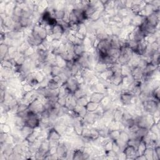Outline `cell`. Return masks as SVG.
I'll use <instances>...</instances> for the list:
<instances>
[{
    "label": "cell",
    "instance_id": "cell-22",
    "mask_svg": "<svg viewBox=\"0 0 160 160\" xmlns=\"http://www.w3.org/2000/svg\"><path fill=\"white\" fill-rule=\"evenodd\" d=\"M52 68H53V66L52 65V64H50V63L46 62L45 65H44V66L43 68L42 71L46 76H50V75H51V74H52Z\"/></svg>",
    "mask_w": 160,
    "mask_h": 160
},
{
    "label": "cell",
    "instance_id": "cell-28",
    "mask_svg": "<svg viewBox=\"0 0 160 160\" xmlns=\"http://www.w3.org/2000/svg\"><path fill=\"white\" fill-rule=\"evenodd\" d=\"M13 153H15V154L19 155H23L24 151L21 143H17L13 145Z\"/></svg>",
    "mask_w": 160,
    "mask_h": 160
},
{
    "label": "cell",
    "instance_id": "cell-45",
    "mask_svg": "<svg viewBox=\"0 0 160 160\" xmlns=\"http://www.w3.org/2000/svg\"><path fill=\"white\" fill-rule=\"evenodd\" d=\"M112 148H113V141L111 140L108 141L103 146V148L105 153L112 150Z\"/></svg>",
    "mask_w": 160,
    "mask_h": 160
},
{
    "label": "cell",
    "instance_id": "cell-24",
    "mask_svg": "<svg viewBox=\"0 0 160 160\" xmlns=\"http://www.w3.org/2000/svg\"><path fill=\"white\" fill-rule=\"evenodd\" d=\"M120 130H112L110 131L109 133V137L108 138H110V140L111 141H116L120 138Z\"/></svg>",
    "mask_w": 160,
    "mask_h": 160
},
{
    "label": "cell",
    "instance_id": "cell-48",
    "mask_svg": "<svg viewBox=\"0 0 160 160\" xmlns=\"http://www.w3.org/2000/svg\"><path fill=\"white\" fill-rule=\"evenodd\" d=\"M112 150L114 151L116 154L121 152L120 146H118V143L116 141H113V148H112Z\"/></svg>",
    "mask_w": 160,
    "mask_h": 160
},
{
    "label": "cell",
    "instance_id": "cell-19",
    "mask_svg": "<svg viewBox=\"0 0 160 160\" xmlns=\"http://www.w3.org/2000/svg\"><path fill=\"white\" fill-rule=\"evenodd\" d=\"M66 11L65 10H56L54 9L53 11V14L54 18L56 19L58 21H62L63 19L64 15H65Z\"/></svg>",
    "mask_w": 160,
    "mask_h": 160
},
{
    "label": "cell",
    "instance_id": "cell-38",
    "mask_svg": "<svg viewBox=\"0 0 160 160\" xmlns=\"http://www.w3.org/2000/svg\"><path fill=\"white\" fill-rule=\"evenodd\" d=\"M81 34H82L83 35L86 36L88 31H87V27L86 25L84 23H80L78 25V31Z\"/></svg>",
    "mask_w": 160,
    "mask_h": 160
},
{
    "label": "cell",
    "instance_id": "cell-34",
    "mask_svg": "<svg viewBox=\"0 0 160 160\" xmlns=\"http://www.w3.org/2000/svg\"><path fill=\"white\" fill-rule=\"evenodd\" d=\"M12 127L8 123L1 125V133H5L6 134H10L11 132Z\"/></svg>",
    "mask_w": 160,
    "mask_h": 160
},
{
    "label": "cell",
    "instance_id": "cell-7",
    "mask_svg": "<svg viewBox=\"0 0 160 160\" xmlns=\"http://www.w3.org/2000/svg\"><path fill=\"white\" fill-rule=\"evenodd\" d=\"M133 35L134 40L137 41V42H140L141 41L144 40L145 38V35L143 32L139 28V27H135L133 31Z\"/></svg>",
    "mask_w": 160,
    "mask_h": 160
},
{
    "label": "cell",
    "instance_id": "cell-46",
    "mask_svg": "<svg viewBox=\"0 0 160 160\" xmlns=\"http://www.w3.org/2000/svg\"><path fill=\"white\" fill-rule=\"evenodd\" d=\"M91 127H84L82 135H81V137L91 138Z\"/></svg>",
    "mask_w": 160,
    "mask_h": 160
},
{
    "label": "cell",
    "instance_id": "cell-18",
    "mask_svg": "<svg viewBox=\"0 0 160 160\" xmlns=\"http://www.w3.org/2000/svg\"><path fill=\"white\" fill-rule=\"evenodd\" d=\"M121 54V50L119 48H110L108 51V55L114 58L117 59L120 57Z\"/></svg>",
    "mask_w": 160,
    "mask_h": 160
},
{
    "label": "cell",
    "instance_id": "cell-14",
    "mask_svg": "<svg viewBox=\"0 0 160 160\" xmlns=\"http://www.w3.org/2000/svg\"><path fill=\"white\" fill-rule=\"evenodd\" d=\"M33 131V128L25 125L21 128V130H20V134H21V136L24 139H26L30 134L32 133Z\"/></svg>",
    "mask_w": 160,
    "mask_h": 160
},
{
    "label": "cell",
    "instance_id": "cell-23",
    "mask_svg": "<svg viewBox=\"0 0 160 160\" xmlns=\"http://www.w3.org/2000/svg\"><path fill=\"white\" fill-rule=\"evenodd\" d=\"M142 140V138H139V137H137L135 138H132V139H130L129 141L127 143V145L129 146H132L133 147L136 148L137 149L138 145L140 143L141 141Z\"/></svg>",
    "mask_w": 160,
    "mask_h": 160
},
{
    "label": "cell",
    "instance_id": "cell-4",
    "mask_svg": "<svg viewBox=\"0 0 160 160\" xmlns=\"http://www.w3.org/2000/svg\"><path fill=\"white\" fill-rule=\"evenodd\" d=\"M123 152L126 155L127 159H135L137 157V149L132 146L127 145V147L125 148Z\"/></svg>",
    "mask_w": 160,
    "mask_h": 160
},
{
    "label": "cell",
    "instance_id": "cell-42",
    "mask_svg": "<svg viewBox=\"0 0 160 160\" xmlns=\"http://www.w3.org/2000/svg\"><path fill=\"white\" fill-rule=\"evenodd\" d=\"M22 84V88L21 90L24 92V93H27V92H29L35 89V88L32 86L29 83H21Z\"/></svg>",
    "mask_w": 160,
    "mask_h": 160
},
{
    "label": "cell",
    "instance_id": "cell-25",
    "mask_svg": "<svg viewBox=\"0 0 160 160\" xmlns=\"http://www.w3.org/2000/svg\"><path fill=\"white\" fill-rule=\"evenodd\" d=\"M146 148H147V146H146V143L143 141L141 140L137 148V156L143 155Z\"/></svg>",
    "mask_w": 160,
    "mask_h": 160
},
{
    "label": "cell",
    "instance_id": "cell-9",
    "mask_svg": "<svg viewBox=\"0 0 160 160\" xmlns=\"http://www.w3.org/2000/svg\"><path fill=\"white\" fill-rule=\"evenodd\" d=\"M146 20L149 25L155 27H156L159 24V18L155 15V13L146 17Z\"/></svg>",
    "mask_w": 160,
    "mask_h": 160
},
{
    "label": "cell",
    "instance_id": "cell-35",
    "mask_svg": "<svg viewBox=\"0 0 160 160\" xmlns=\"http://www.w3.org/2000/svg\"><path fill=\"white\" fill-rule=\"evenodd\" d=\"M148 131H149V130H148V129L139 127L138 131L136 132V135H137V137L142 138L143 137H144L145 136H146L148 134Z\"/></svg>",
    "mask_w": 160,
    "mask_h": 160
},
{
    "label": "cell",
    "instance_id": "cell-51",
    "mask_svg": "<svg viewBox=\"0 0 160 160\" xmlns=\"http://www.w3.org/2000/svg\"><path fill=\"white\" fill-rule=\"evenodd\" d=\"M50 147H57L60 145V140H55V139H50L48 140Z\"/></svg>",
    "mask_w": 160,
    "mask_h": 160
},
{
    "label": "cell",
    "instance_id": "cell-36",
    "mask_svg": "<svg viewBox=\"0 0 160 160\" xmlns=\"http://www.w3.org/2000/svg\"><path fill=\"white\" fill-rule=\"evenodd\" d=\"M153 149L151 148H146L143 155L146 159L147 160H153Z\"/></svg>",
    "mask_w": 160,
    "mask_h": 160
},
{
    "label": "cell",
    "instance_id": "cell-20",
    "mask_svg": "<svg viewBox=\"0 0 160 160\" xmlns=\"http://www.w3.org/2000/svg\"><path fill=\"white\" fill-rule=\"evenodd\" d=\"M100 104L94 103V102L89 101L87 105L86 106V109L89 113H94V112L97 110V108L99 107Z\"/></svg>",
    "mask_w": 160,
    "mask_h": 160
},
{
    "label": "cell",
    "instance_id": "cell-2",
    "mask_svg": "<svg viewBox=\"0 0 160 160\" xmlns=\"http://www.w3.org/2000/svg\"><path fill=\"white\" fill-rule=\"evenodd\" d=\"M28 110L33 113L39 114L45 110L43 104L39 98L31 102L28 106Z\"/></svg>",
    "mask_w": 160,
    "mask_h": 160
},
{
    "label": "cell",
    "instance_id": "cell-33",
    "mask_svg": "<svg viewBox=\"0 0 160 160\" xmlns=\"http://www.w3.org/2000/svg\"><path fill=\"white\" fill-rule=\"evenodd\" d=\"M119 139L121 140L122 141H123L126 143H127L128 141L130 139V137H129L128 133L127 131H120V138Z\"/></svg>",
    "mask_w": 160,
    "mask_h": 160
},
{
    "label": "cell",
    "instance_id": "cell-11",
    "mask_svg": "<svg viewBox=\"0 0 160 160\" xmlns=\"http://www.w3.org/2000/svg\"><path fill=\"white\" fill-rule=\"evenodd\" d=\"M108 68H109V66L108 64L99 62V63H96V65L94 66V72L96 73V76H98L97 74H99V76H100V74L104 72V71Z\"/></svg>",
    "mask_w": 160,
    "mask_h": 160
},
{
    "label": "cell",
    "instance_id": "cell-37",
    "mask_svg": "<svg viewBox=\"0 0 160 160\" xmlns=\"http://www.w3.org/2000/svg\"><path fill=\"white\" fill-rule=\"evenodd\" d=\"M62 71H63V69L61 68H60L59 66H58L56 65L53 66L51 76H52V77L56 76H59L60 74L62 73Z\"/></svg>",
    "mask_w": 160,
    "mask_h": 160
},
{
    "label": "cell",
    "instance_id": "cell-47",
    "mask_svg": "<svg viewBox=\"0 0 160 160\" xmlns=\"http://www.w3.org/2000/svg\"><path fill=\"white\" fill-rule=\"evenodd\" d=\"M66 98L67 97H59L58 100V104L61 106H66Z\"/></svg>",
    "mask_w": 160,
    "mask_h": 160
},
{
    "label": "cell",
    "instance_id": "cell-13",
    "mask_svg": "<svg viewBox=\"0 0 160 160\" xmlns=\"http://www.w3.org/2000/svg\"><path fill=\"white\" fill-rule=\"evenodd\" d=\"M50 148V147L48 140V139H45V140H43L42 141V144H41L39 148L38 149V151L45 156L48 152Z\"/></svg>",
    "mask_w": 160,
    "mask_h": 160
},
{
    "label": "cell",
    "instance_id": "cell-6",
    "mask_svg": "<svg viewBox=\"0 0 160 160\" xmlns=\"http://www.w3.org/2000/svg\"><path fill=\"white\" fill-rule=\"evenodd\" d=\"M134 95H133L131 93H130V92L128 91L124 92V93H122L120 94V100H121L123 106H127V105L131 104V98Z\"/></svg>",
    "mask_w": 160,
    "mask_h": 160
},
{
    "label": "cell",
    "instance_id": "cell-53",
    "mask_svg": "<svg viewBox=\"0 0 160 160\" xmlns=\"http://www.w3.org/2000/svg\"><path fill=\"white\" fill-rule=\"evenodd\" d=\"M8 135V134L5 133H1V135H0V142H1V143H3L5 142Z\"/></svg>",
    "mask_w": 160,
    "mask_h": 160
},
{
    "label": "cell",
    "instance_id": "cell-50",
    "mask_svg": "<svg viewBox=\"0 0 160 160\" xmlns=\"http://www.w3.org/2000/svg\"><path fill=\"white\" fill-rule=\"evenodd\" d=\"M88 113V111L86 110V109L85 107H83L81 108V110H80V111L78 113V117H80L81 119H83L85 116H86Z\"/></svg>",
    "mask_w": 160,
    "mask_h": 160
},
{
    "label": "cell",
    "instance_id": "cell-30",
    "mask_svg": "<svg viewBox=\"0 0 160 160\" xmlns=\"http://www.w3.org/2000/svg\"><path fill=\"white\" fill-rule=\"evenodd\" d=\"M46 76L43 73L42 71H36L35 74V78L39 83H42L45 80Z\"/></svg>",
    "mask_w": 160,
    "mask_h": 160
},
{
    "label": "cell",
    "instance_id": "cell-44",
    "mask_svg": "<svg viewBox=\"0 0 160 160\" xmlns=\"http://www.w3.org/2000/svg\"><path fill=\"white\" fill-rule=\"evenodd\" d=\"M100 137L99 135V131L96 128L94 127L91 128V139H97Z\"/></svg>",
    "mask_w": 160,
    "mask_h": 160
},
{
    "label": "cell",
    "instance_id": "cell-40",
    "mask_svg": "<svg viewBox=\"0 0 160 160\" xmlns=\"http://www.w3.org/2000/svg\"><path fill=\"white\" fill-rule=\"evenodd\" d=\"M159 123H157V124L154 123L149 129V131L152 132L153 133H154L156 135L158 136V137L159 136Z\"/></svg>",
    "mask_w": 160,
    "mask_h": 160
},
{
    "label": "cell",
    "instance_id": "cell-31",
    "mask_svg": "<svg viewBox=\"0 0 160 160\" xmlns=\"http://www.w3.org/2000/svg\"><path fill=\"white\" fill-rule=\"evenodd\" d=\"M66 126L64 124H54V128L61 135H63L64 134V131H65Z\"/></svg>",
    "mask_w": 160,
    "mask_h": 160
},
{
    "label": "cell",
    "instance_id": "cell-8",
    "mask_svg": "<svg viewBox=\"0 0 160 160\" xmlns=\"http://www.w3.org/2000/svg\"><path fill=\"white\" fill-rule=\"evenodd\" d=\"M125 111L124 106L119 107L113 111V120L114 121H121Z\"/></svg>",
    "mask_w": 160,
    "mask_h": 160
},
{
    "label": "cell",
    "instance_id": "cell-1",
    "mask_svg": "<svg viewBox=\"0 0 160 160\" xmlns=\"http://www.w3.org/2000/svg\"><path fill=\"white\" fill-rule=\"evenodd\" d=\"M159 102L156 101L153 99L145 101L142 103L144 111L147 113L150 114H153L155 111L159 110Z\"/></svg>",
    "mask_w": 160,
    "mask_h": 160
},
{
    "label": "cell",
    "instance_id": "cell-15",
    "mask_svg": "<svg viewBox=\"0 0 160 160\" xmlns=\"http://www.w3.org/2000/svg\"><path fill=\"white\" fill-rule=\"evenodd\" d=\"M133 68L129 64H123L121 65V74L123 77L131 75Z\"/></svg>",
    "mask_w": 160,
    "mask_h": 160
},
{
    "label": "cell",
    "instance_id": "cell-21",
    "mask_svg": "<svg viewBox=\"0 0 160 160\" xmlns=\"http://www.w3.org/2000/svg\"><path fill=\"white\" fill-rule=\"evenodd\" d=\"M9 46L6 45L4 43H1L0 45V55H1V60L4 59V58L8 54Z\"/></svg>",
    "mask_w": 160,
    "mask_h": 160
},
{
    "label": "cell",
    "instance_id": "cell-17",
    "mask_svg": "<svg viewBox=\"0 0 160 160\" xmlns=\"http://www.w3.org/2000/svg\"><path fill=\"white\" fill-rule=\"evenodd\" d=\"M114 73L113 72V71L112 70L111 68H108L104 72L102 73L101 74H100V77H101L103 79L105 80H109L110 81L113 76H114Z\"/></svg>",
    "mask_w": 160,
    "mask_h": 160
},
{
    "label": "cell",
    "instance_id": "cell-32",
    "mask_svg": "<svg viewBox=\"0 0 160 160\" xmlns=\"http://www.w3.org/2000/svg\"><path fill=\"white\" fill-rule=\"evenodd\" d=\"M29 47L30 45H29V43L26 42V39L25 42L23 43H22L21 45L18 48V52L21 54H24L27 50V49L29 48Z\"/></svg>",
    "mask_w": 160,
    "mask_h": 160
},
{
    "label": "cell",
    "instance_id": "cell-26",
    "mask_svg": "<svg viewBox=\"0 0 160 160\" xmlns=\"http://www.w3.org/2000/svg\"><path fill=\"white\" fill-rule=\"evenodd\" d=\"M53 34H63L64 32V29L63 26L59 23H57L56 25L52 27Z\"/></svg>",
    "mask_w": 160,
    "mask_h": 160
},
{
    "label": "cell",
    "instance_id": "cell-3",
    "mask_svg": "<svg viewBox=\"0 0 160 160\" xmlns=\"http://www.w3.org/2000/svg\"><path fill=\"white\" fill-rule=\"evenodd\" d=\"M64 84L72 94H73L79 88L80 86L79 83H78L74 76H71L70 78Z\"/></svg>",
    "mask_w": 160,
    "mask_h": 160
},
{
    "label": "cell",
    "instance_id": "cell-12",
    "mask_svg": "<svg viewBox=\"0 0 160 160\" xmlns=\"http://www.w3.org/2000/svg\"><path fill=\"white\" fill-rule=\"evenodd\" d=\"M146 18L139 15H135L131 19V25L135 27L140 26L145 21Z\"/></svg>",
    "mask_w": 160,
    "mask_h": 160
},
{
    "label": "cell",
    "instance_id": "cell-5",
    "mask_svg": "<svg viewBox=\"0 0 160 160\" xmlns=\"http://www.w3.org/2000/svg\"><path fill=\"white\" fill-rule=\"evenodd\" d=\"M105 94L99 93V92H93L91 93L89 96H88V99L90 101L94 102L98 104H100L101 101L103 100V98L105 97Z\"/></svg>",
    "mask_w": 160,
    "mask_h": 160
},
{
    "label": "cell",
    "instance_id": "cell-27",
    "mask_svg": "<svg viewBox=\"0 0 160 160\" xmlns=\"http://www.w3.org/2000/svg\"><path fill=\"white\" fill-rule=\"evenodd\" d=\"M98 131H99L100 137L103 138H106L109 137V133H110V130H109L108 127H105L103 128L98 130Z\"/></svg>",
    "mask_w": 160,
    "mask_h": 160
},
{
    "label": "cell",
    "instance_id": "cell-43",
    "mask_svg": "<svg viewBox=\"0 0 160 160\" xmlns=\"http://www.w3.org/2000/svg\"><path fill=\"white\" fill-rule=\"evenodd\" d=\"M35 52H36V48L30 46L29 48L27 49V50L23 54L26 58H30L34 53H35Z\"/></svg>",
    "mask_w": 160,
    "mask_h": 160
},
{
    "label": "cell",
    "instance_id": "cell-41",
    "mask_svg": "<svg viewBox=\"0 0 160 160\" xmlns=\"http://www.w3.org/2000/svg\"><path fill=\"white\" fill-rule=\"evenodd\" d=\"M23 14V9L20 8L19 6L16 5L14 9V11H13L12 16H16L19 17V18H21Z\"/></svg>",
    "mask_w": 160,
    "mask_h": 160
},
{
    "label": "cell",
    "instance_id": "cell-52",
    "mask_svg": "<svg viewBox=\"0 0 160 160\" xmlns=\"http://www.w3.org/2000/svg\"><path fill=\"white\" fill-rule=\"evenodd\" d=\"M61 44L62 43H61L60 40L54 39L52 42H51V46L53 48V49H55V48H58Z\"/></svg>",
    "mask_w": 160,
    "mask_h": 160
},
{
    "label": "cell",
    "instance_id": "cell-29",
    "mask_svg": "<svg viewBox=\"0 0 160 160\" xmlns=\"http://www.w3.org/2000/svg\"><path fill=\"white\" fill-rule=\"evenodd\" d=\"M89 99H88V96H86L82 98H80L77 100V104L79 105L80 106L82 107H86L87 104L89 102Z\"/></svg>",
    "mask_w": 160,
    "mask_h": 160
},
{
    "label": "cell",
    "instance_id": "cell-16",
    "mask_svg": "<svg viewBox=\"0 0 160 160\" xmlns=\"http://www.w3.org/2000/svg\"><path fill=\"white\" fill-rule=\"evenodd\" d=\"M86 52L84 46L82 45H75L74 46L73 53L78 57H80Z\"/></svg>",
    "mask_w": 160,
    "mask_h": 160
},
{
    "label": "cell",
    "instance_id": "cell-39",
    "mask_svg": "<svg viewBox=\"0 0 160 160\" xmlns=\"http://www.w3.org/2000/svg\"><path fill=\"white\" fill-rule=\"evenodd\" d=\"M73 94L74 95V96L77 98V99H79V98H80L88 96V94L86 92H85L84 90H83L82 89H81L80 88H78V89L73 93Z\"/></svg>",
    "mask_w": 160,
    "mask_h": 160
},
{
    "label": "cell",
    "instance_id": "cell-10",
    "mask_svg": "<svg viewBox=\"0 0 160 160\" xmlns=\"http://www.w3.org/2000/svg\"><path fill=\"white\" fill-rule=\"evenodd\" d=\"M62 135L60 134L54 128H51L48 131V137L47 139L50 140V139H55V140H60Z\"/></svg>",
    "mask_w": 160,
    "mask_h": 160
},
{
    "label": "cell",
    "instance_id": "cell-49",
    "mask_svg": "<svg viewBox=\"0 0 160 160\" xmlns=\"http://www.w3.org/2000/svg\"><path fill=\"white\" fill-rule=\"evenodd\" d=\"M116 143H118V146H120V149H121V151H123V150L125 149V148L127 147V143H126L123 142V141H122L121 140H120V139H118L117 140H116Z\"/></svg>",
    "mask_w": 160,
    "mask_h": 160
}]
</instances>
